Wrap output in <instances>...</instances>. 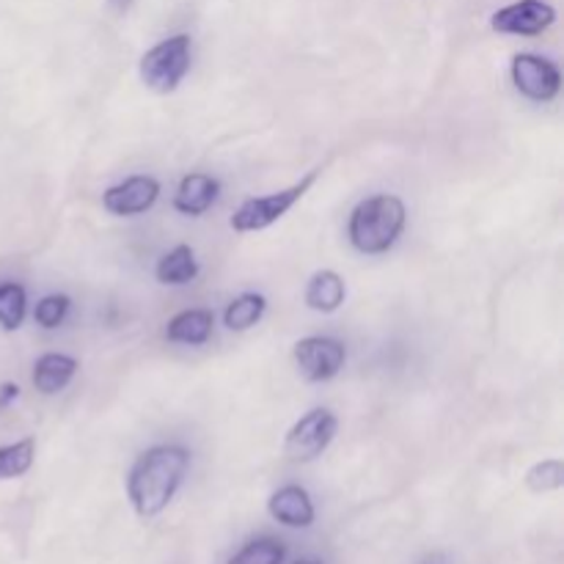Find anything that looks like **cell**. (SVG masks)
<instances>
[{"label": "cell", "instance_id": "25", "mask_svg": "<svg viewBox=\"0 0 564 564\" xmlns=\"http://www.w3.org/2000/svg\"><path fill=\"white\" fill-rule=\"evenodd\" d=\"M430 564H444V562H430Z\"/></svg>", "mask_w": 564, "mask_h": 564}, {"label": "cell", "instance_id": "11", "mask_svg": "<svg viewBox=\"0 0 564 564\" xmlns=\"http://www.w3.org/2000/svg\"><path fill=\"white\" fill-rule=\"evenodd\" d=\"M220 193V182L209 174H187L180 182L174 196V207L182 215H204L215 204Z\"/></svg>", "mask_w": 564, "mask_h": 564}, {"label": "cell", "instance_id": "10", "mask_svg": "<svg viewBox=\"0 0 564 564\" xmlns=\"http://www.w3.org/2000/svg\"><path fill=\"white\" fill-rule=\"evenodd\" d=\"M270 516L275 518L279 523L292 529H306L314 523V505L308 499V494L297 485H286V488L275 490L270 496V505H268Z\"/></svg>", "mask_w": 564, "mask_h": 564}, {"label": "cell", "instance_id": "14", "mask_svg": "<svg viewBox=\"0 0 564 564\" xmlns=\"http://www.w3.org/2000/svg\"><path fill=\"white\" fill-rule=\"evenodd\" d=\"M77 372V361L72 356H64V352H47L36 361L33 367V386L42 394H58L66 386L72 383Z\"/></svg>", "mask_w": 564, "mask_h": 564}, {"label": "cell", "instance_id": "24", "mask_svg": "<svg viewBox=\"0 0 564 564\" xmlns=\"http://www.w3.org/2000/svg\"><path fill=\"white\" fill-rule=\"evenodd\" d=\"M295 564H319V562H314V560H301V562H295Z\"/></svg>", "mask_w": 564, "mask_h": 564}, {"label": "cell", "instance_id": "6", "mask_svg": "<svg viewBox=\"0 0 564 564\" xmlns=\"http://www.w3.org/2000/svg\"><path fill=\"white\" fill-rule=\"evenodd\" d=\"M347 347L334 336H306L295 345V364L308 383H328L341 372Z\"/></svg>", "mask_w": 564, "mask_h": 564}, {"label": "cell", "instance_id": "1", "mask_svg": "<svg viewBox=\"0 0 564 564\" xmlns=\"http://www.w3.org/2000/svg\"><path fill=\"white\" fill-rule=\"evenodd\" d=\"M191 466V452L163 444L143 452L127 477V494L141 518H154L174 501L182 479Z\"/></svg>", "mask_w": 564, "mask_h": 564}, {"label": "cell", "instance_id": "20", "mask_svg": "<svg viewBox=\"0 0 564 564\" xmlns=\"http://www.w3.org/2000/svg\"><path fill=\"white\" fill-rule=\"evenodd\" d=\"M284 562V545L279 540H253L229 564H281Z\"/></svg>", "mask_w": 564, "mask_h": 564}, {"label": "cell", "instance_id": "22", "mask_svg": "<svg viewBox=\"0 0 564 564\" xmlns=\"http://www.w3.org/2000/svg\"><path fill=\"white\" fill-rule=\"evenodd\" d=\"M17 397H20V386H14V383H3V386H0V408L11 405V402H14Z\"/></svg>", "mask_w": 564, "mask_h": 564}, {"label": "cell", "instance_id": "5", "mask_svg": "<svg viewBox=\"0 0 564 564\" xmlns=\"http://www.w3.org/2000/svg\"><path fill=\"white\" fill-rule=\"evenodd\" d=\"M336 430H339V419L328 408H314L292 424L284 441V455L295 463L317 460L334 444Z\"/></svg>", "mask_w": 564, "mask_h": 564}, {"label": "cell", "instance_id": "9", "mask_svg": "<svg viewBox=\"0 0 564 564\" xmlns=\"http://www.w3.org/2000/svg\"><path fill=\"white\" fill-rule=\"evenodd\" d=\"M158 198H160V182L154 180V176L141 174L108 187L102 196V204L110 215L130 218V215H141L147 213V209H152Z\"/></svg>", "mask_w": 564, "mask_h": 564}, {"label": "cell", "instance_id": "16", "mask_svg": "<svg viewBox=\"0 0 564 564\" xmlns=\"http://www.w3.org/2000/svg\"><path fill=\"white\" fill-rule=\"evenodd\" d=\"M264 308H268V301H264L262 295H257V292H242V295H237L235 301L226 306L224 312L226 328L237 330V334L253 328V325L264 317Z\"/></svg>", "mask_w": 564, "mask_h": 564}, {"label": "cell", "instance_id": "4", "mask_svg": "<svg viewBox=\"0 0 564 564\" xmlns=\"http://www.w3.org/2000/svg\"><path fill=\"white\" fill-rule=\"evenodd\" d=\"M317 180V171H312L308 176H303L297 185L286 187V191L270 193V196H259V198H248L237 207V213L231 215V229L235 231H262L268 226H273L275 220L284 218L297 202L308 193V187L314 185Z\"/></svg>", "mask_w": 564, "mask_h": 564}, {"label": "cell", "instance_id": "7", "mask_svg": "<svg viewBox=\"0 0 564 564\" xmlns=\"http://www.w3.org/2000/svg\"><path fill=\"white\" fill-rule=\"evenodd\" d=\"M512 83L523 97L534 99V102H551L562 88V72L554 61L521 53L512 58Z\"/></svg>", "mask_w": 564, "mask_h": 564}, {"label": "cell", "instance_id": "17", "mask_svg": "<svg viewBox=\"0 0 564 564\" xmlns=\"http://www.w3.org/2000/svg\"><path fill=\"white\" fill-rule=\"evenodd\" d=\"M33 457H36V441L33 438H22L17 444L0 446V482L31 471Z\"/></svg>", "mask_w": 564, "mask_h": 564}, {"label": "cell", "instance_id": "8", "mask_svg": "<svg viewBox=\"0 0 564 564\" xmlns=\"http://www.w3.org/2000/svg\"><path fill=\"white\" fill-rule=\"evenodd\" d=\"M556 22V9L545 0H518V3L505 6L490 17V25L499 33H512V36H540Z\"/></svg>", "mask_w": 564, "mask_h": 564}, {"label": "cell", "instance_id": "21", "mask_svg": "<svg viewBox=\"0 0 564 564\" xmlns=\"http://www.w3.org/2000/svg\"><path fill=\"white\" fill-rule=\"evenodd\" d=\"M69 306L72 303L66 295H47L36 303V312H33V317H36V323L42 325V328L53 330L64 323L66 314H69Z\"/></svg>", "mask_w": 564, "mask_h": 564}, {"label": "cell", "instance_id": "2", "mask_svg": "<svg viewBox=\"0 0 564 564\" xmlns=\"http://www.w3.org/2000/svg\"><path fill=\"white\" fill-rule=\"evenodd\" d=\"M405 204L402 198L380 193V196L367 198L358 204L347 224V237H350L352 248L369 257H378L394 248L400 240L402 229H405Z\"/></svg>", "mask_w": 564, "mask_h": 564}, {"label": "cell", "instance_id": "13", "mask_svg": "<svg viewBox=\"0 0 564 564\" xmlns=\"http://www.w3.org/2000/svg\"><path fill=\"white\" fill-rule=\"evenodd\" d=\"M345 295L347 286L339 273H334V270H317V273L308 279L306 306L319 314H334L339 312L341 303H345Z\"/></svg>", "mask_w": 564, "mask_h": 564}, {"label": "cell", "instance_id": "12", "mask_svg": "<svg viewBox=\"0 0 564 564\" xmlns=\"http://www.w3.org/2000/svg\"><path fill=\"white\" fill-rule=\"evenodd\" d=\"M215 314L209 308H187L180 312L165 328V339L176 341V345H191L198 347L213 336Z\"/></svg>", "mask_w": 564, "mask_h": 564}, {"label": "cell", "instance_id": "15", "mask_svg": "<svg viewBox=\"0 0 564 564\" xmlns=\"http://www.w3.org/2000/svg\"><path fill=\"white\" fill-rule=\"evenodd\" d=\"M154 275H158L160 284H171V286L191 284V281L198 275V262L193 248L176 246L174 251L165 253V257L158 262V268H154Z\"/></svg>", "mask_w": 564, "mask_h": 564}, {"label": "cell", "instance_id": "18", "mask_svg": "<svg viewBox=\"0 0 564 564\" xmlns=\"http://www.w3.org/2000/svg\"><path fill=\"white\" fill-rule=\"evenodd\" d=\"M25 308H28V297H25V286L14 284H0V325L6 330H17L25 319Z\"/></svg>", "mask_w": 564, "mask_h": 564}, {"label": "cell", "instance_id": "19", "mask_svg": "<svg viewBox=\"0 0 564 564\" xmlns=\"http://www.w3.org/2000/svg\"><path fill=\"white\" fill-rule=\"evenodd\" d=\"M564 482V466L562 460L551 457V460L538 463V466L529 468L527 474V488L532 494H551V490H560Z\"/></svg>", "mask_w": 564, "mask_h": 564}, {"label": "cell", "instance_id": "23", "mask_svg": "<svg viewBox=\"0 0 564 564\" xmlns=\"http://www.w3.org/2000/svg\"><path fill=\"white\" fill-rule=\"evenodd\" d=\"M132 3H135V0H108L110 11H116V14H127V11L132 9Z\"/></svg>", "mask_w": 564, "mask_h": 564}, {"label": "cell", "instance_id": "3", "mask_svg": "<svg viewBox=\"0 0 564 564\" xmlns=\"http://www.w3.org/2000/svg\"><path fill=\"white\" fill-rule=\"evenodd\" d=\"M187 69H191V36L187 33H176V36L154 44L138 66L143 86L158 94L176 91L180 83L185 80Z\"/></svg>", "mask_w": 564, "mask_h": 564}]
</instances>
